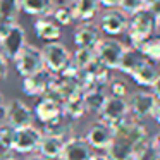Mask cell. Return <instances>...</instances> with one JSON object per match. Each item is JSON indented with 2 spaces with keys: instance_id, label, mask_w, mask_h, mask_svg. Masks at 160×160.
<instances>
[{
  "instance_id": "obj_1",
  "label": "cell",
  "mask_w": 160,
  "mask_h": 160,
  "mask_svg": "<svg viewBox=\"0 0 160 160\" xmlns=\"http://www.w3.org/2000/svg\"><path fill=\"white\" fill-rule=\"evenodd\" d=\"M157 31L155 16L152 14L148 7H141L139 11L132 12L128 19V28H126V36H128L131 47L138 48L145 40L153 36Z\"/></svg>"
},
{
  "instance_id": "obj_2",
  "label": "cell",
  "mask_w": 160,
  "mask_h": 160,
  "mask_svg": "<svg viewBox=\"0 0 160 160\" xmlns=\"http://www.w3.org/2000/svg\"><path fill=\"white\" fill-rule=\"evenodd\" d=\"M124 50L126 45L122 42L112 38V36H105V38H100V42L95 47V55H97L98 62L105 66L108 71H117Z\"/></svg>"
},
{
  "instance_id": "obj_3",
  "label": "cell",
  "mask_w": 160,
  "mask_h": 160,
  "mask_svg": "<svg viewBox=\"0 0 160 160\" xmlns=\"http://www.w3.org/2000/svg\"><path fill=\"white\" fill-rule=\"evenodd\" d=\"M42 55L45 69L52 74H60L72 59V53L69 52V48L60 42H48L42 48Z\"/></svg>"
},
{
  "instance_id": "obj_4",
  "label": "cell",
  "mask_w": 160,
  "mask_h": 160,
  "mask_svg": "<svg viewBox=\"0 0 160 160\" xmlns=\"http://www.w3.org/2000/svg\"><path fill=\"white\" fill-rule=\"evenodd\" d=\"M128 107H129V115L134 121H145L148 117H153L155 107L158 100L152 91H132L128 95Z\"/></svg>"
},
{
  "instance_id": "obj_5",
  "label": "cell",
  "mask_w": 160,
  "mask_h": 160,
  "mask_svg": "<svg viewBox=\"0 0 160 160\" xmlns=\"http://www.w3.org/2000/svg\"><path fill=\"white\" fill-rule=\"evenodd\" d=\"M114 138H115L114 128L102 119L91 122L90 128L86 129V134H84V139L93 148V152H105L108 148V145L114 141Z\"/></svg>"
},
{
  "instance_id": "obj_6",
  "label": "cell",
  "mask_w": 160,
  "mask_h": 160,
  "mask_svg": "<svg viewBox=\"0 0 160 160\" xmlns=\"http://www.w3.org/2000/svg\"><path fill=\"white\" fill-rule=\"evenodd\" d=\"M26 45H28V42H26L24 28L19 22H16V24L9 26L5 35L0 40V52L4 53L7 60H14Z\"/></svg>"
},
{
  "instance_id": "obj_7",
  "label": "cell",
  "mask_w": 160,
  "mask_h": 160,
  "mask_svg": "<svg viewBox=\"0 0 160 160\" xmlns=\"http://www.w3.org/2000/svg\"><path fill=\"white\" fill-rule=\"evenodd\" d=\"M128 19L129 16L126 12H122L119 7L105 9L98 18V29L105 36H119L122 33H126Z\"/></svg>"
},
{
  "instance_id": "obj_8",
  "label": "cell",
  "mask_w": 160,
  "mask_h": 160,
  "mask_svg": "<svg viewBox=\"0 0 160 160\" xmlns=\"http://www.w3.org/2000/svg\"><path fill=\"white\" fill-rule=\"evenodd\" d=\"M33 108L21 98H14L9 103H5V122L14 129H21L33 124Z\"/></svg>"
},
{
  "instance_id": "obj_9",
  "label": "cell",
  "mask_w": 160,
  "mask_h": 160,
  "mask_svg": "<svg viewBox=\"0 0 160 160\" xmlns=\"http://www.w3.org/2000/svg\"><path fill=\"white\" fill-rule=\"evenodd\" d=\"M16 64V71L21 74L22 78L29 76V74L36 72V71L43 69V55H42V48L35 45H26L24 48L19 52V55L14 59Z\"/></svg>"
},
{
  "instance_id": "obj_10",
  "label": "cell",
  "mask_w": 160,
  "mask_h": 160,
  "mask_svg": "<svg viewBox=\"0 0 160 160\" xmlns=\"http://www.w3.org/2000/svg\"><path fill=\"white\" fill-rule=\"evenodd\" d=\"M43 138V131L36 126H26V128L16 129V139L12 150L22 155H29V153L38 152V145Z\"/></svg>"
},
{
  "instance_id": "obj_11",
  "label": "cell",
  "mask_w": 160,
  "mask_h": 160,
  "mask_svg": "<svg viewBox=\"0 0 160 160\" xmlns=\"http://www.w3.org/2000/svg\"><path fill=\"white\" fill-rule=\"evenodd\" d=\"M53 76L55 74H52L50 71H47L43 67V69L22 78V93L28 95V97H43V95H47V91L50 90V84L53 81Z\"/></svg>"
},
{
  "instance_id": "obj_12",
  "label": "cell",
  "mask_w": 160,
  "mask_h": 160,
  "mask_svg": "<svg viewBox=\"0 0 160 160\" xmlns=\"http://www.w3.org/2000/svg\"><path fill=\"white\" fill-rule=\"evenodd\" d=\"M126 117H129V107L126 98H117L108 95L105 100L102 110L98 112V119L108 122L110 126L119 124L121 121H124Z\"/></svg>"
},
{
  "instance_id": "obj_13",
  "label": "cell",
  "mask_w": 160,
  "mask_h": 160,
  "mask_svg": "<svg viewBox=\"0 0 160 160\" xmlns=\"http://www.w3.org/2000/svg\"><path fill=\"white\" fill-rule=\"evenodd\" d=\"M33 114H35V117L42 122V126L47 124V122H52V121H55V119H59L60 115H64L62 102H59L57 98L50 97V95H43V97H40V100L35 103Z\"/></svg>"
},
{
  "instance_id": "obj_14",
  "label": "cell",
  "mask_w": 160,
  "mask_h": 160,
  "mask_svg": "<svg viewBox=\"0 0 160 160\" xmlns=\"http://www.w3.org/2000/svg\"><path fill=\"white\" fill-rule=\"evenodd\" d=\"M93 153V148L88 145L84 136H69L64 143L59 160H88Z\"/></svg>"
},
{
  "instance_id": "obj_15",
  "label": "cell",
  "mask_w": 160,
  "mask_h": 160,
  "mask_svg": "<svg viewBox=\"0 0 160 160\" xmlns=\"http://www.w3.org/2000/svg\"><path fill=\"white\" fill-rule=\"evenodd\" d=\"M100 42V29L91 22H79L74 29V43L78 48H95Z\"/></svg>"
},
{
  "instance_id": "obj_16",
  "label": "cell",
  "mask_w": 160,
  "mask_h": 160,
  "mask_svg": "<svg viewBox=\"0 0 160 160\" xmlns=\"http://www.w3.org/2000/svg\"><path fill=\"white\" fill-rule=\"evenodd\" d=\"M74 21L78 22H91L100 14V0H72L71 2Z\"/></svg>"
},
{
  "instance_id": "obj_17",
  "label": "cell",
  "mask_w": 160,
  "mask_h": 160,
  "mask_svg": "<svg viewBox=\"0 0 160 160\" xmlns=\"http://www.w3.org/2000/svg\"><path fill=\"white\" fill-rule=\"evenodd\" d=\"M35 33L43 42H59L62 36V28L50 16H43L35 21Z\"/></svg>"
},
{
  "instance_id": "obj_18",
  "label": "cell",
  "mask_w": 160,
  "mask_h": 160,
  "mask_svg": "<svg viewBox=\"0 0 160 160\" xmlns=\"http://www.w3.org/2000/svg\"><path fill=\"white\" fill-rule=\"evenodd\" d=\"M105 155L110 160H132L134 155V145L129 141L128 138L121 134H115L114 141L108 145V148L105 150Z\"/></svg>"
},
{
  "instance_id": "obj_19",
  "label": "cell",
  "mask_w": 160,
  "mask_h": 160,
  "mask_svg": "<svg viewBox=\"0 0 160 160\" xmlns=\"http://www.w3.org/2000/svg\"><path fill=\"white\" fill-rule=\"evenodd\" d=\"M107 97H108L107 86H93V88L84 90L83 91V102H84V107H86V112L98 115V112L102 110Z\"/></svg>"
},
{
  "instance_id": "obj_20",
  "label": "cell",
  "mask_w": 160,
  "mask_h": 160,
  "mask_svg": "<svg viewBox=\"0 0 160 160\" xmlns=\"http://www.w3.org/2000/svg\"><path fill=\"white\" fill-rule=\"evenodd\" d=\"M145 60L146 59L143 57V53L139 52L138 48H134V47H126L124 53H122V57H121V62H119L117 71H121L122 74L131 76Z\"/></svg>"
},
{
  "instance_id": "obj_21",
  "label": "cell",
  "mask_w": 160,
  "mask_h": 160,
  "mask_svg": "<svg viewBox=\"0 0 160 160\" xmlns=\"http://www.w3.org/2000/svg\"><path fill=\"white\" fill-rule=\"evenodd\" d=\"M64 143H66L64 138L52 136V134H43L42 141L38 145V153L47 157V158H50V160H57V158H60Z\"/></svg>"
},
{
  "instance_id": "obj_22",
  "label": "cell",
  "mask_w": 160,
  "mask_h": 160,
  "mask_svg": "<svg viewBox=\"0 0 160 160\" xmlns=\"http://www.w3.org/2000/svg\"><path fill=\"white\" fill-rule=\"evenodd\" d=\"M19 5L24 14L43 18V16L52 14L55 7V0H19Z\"/></svg>"
},
{
  "instance_id": "obj_23",
  "label": "cell",
  "mask_w": 160,
  "mask_h": 160,
  "mask_svg": "<svg viewBox=\"0 0 160 160\" xmlns=\"http://www.w3.org/2000/svg\"><path fill=\"white\" fill-rule=\"evenodd\" d=\"M158 76H160V71L157 69L155 64L150 62V60H145V62L131 74L132 81H134L136 84H139V86H145V88L152 86Z\"/></svg>"
},
{
  "instance_id": "obj_24",
  "label": "cell",
  "mask_w": 160,
  "mask_h": 160,
  "mask_svg": "<svg viewBox=\"0 0 160 160\" xmlns=\"http://www.w3.org/2000/svg\"><path fill=\"white\" fill-rule=\"evenodd\" d=\"M62 110L69 121H78V119L83 117L86 114V107H84V102H83V91L67 98L62 103Z\"/></svg>"
},
{
  "instance_id": "obj_25",
  "label": "cell",
  "mask_w": 160,
  "mask_h": 160,
  "mask_svg": "<svg viewBox=\"0 0 160 160\" xmlns=\"http://www.w3.org/2000/svg\"><path fill=\"white\" fill-rule=\"evenodd\" d=\"M42 131L43 134H52V136H59V138L67 139L69 136H72V126H71V121L66 115H60L55 121L43 124Z\"/></svg>"
},
{
  "instance_id": "obj_26",
  "label": "cell",
  "mask_w": 160,
  "mask_h": 160,
  "mask_svg": "<svg viewBox=\"0 0 160 160\" xmlns=\"http://www.w3.org/2000/svg\"><path fill=\"white\" fill-rule=\"evenodd\" d=\"M21 5L19 0H0V21L7 26H12L18 22Z\"/></svg>"
},
{
  "instance_id": "obj_27",
  "label": "cell",
  "mask_w": 160,
  "mask_h": 160,
  "mask_svg": "<svg viewBox=\"0 0 160 160\" xmlns=\"http://www.w3.org/2000/svg\"><path fill=\"white\" fill-rule=\"evenodd\" d=\"M138 50L143 53L146 60L150 62H160V38L158 36H150L148 40L138 47Z\"/></svg>"
},
{
  "instance_id": "obj_28",
  "label": "cell",
  "mask_w": 160,
  "mask_h": 160,
  "mask_svg": "<svg viewBox=\"0 0 160 160\" xmlns=\"http://www.w3.org/2000/svg\"><path fill=\"white\" fill-rule=\"evenodd\" d=\"M50 18L60 26H69L74 22V16H72V11H71V5L69 4H57L53 7Z\"/></svg>"
},
{
  "instance_id": "obj_29",
  "label": "cell",
  "mask_w": 160,
  "mask_h": 160,
  "mask_svg": "<svg viewBox=\"0 0 160 160\" xmlns=\"http://www.w3.org/2000/svg\"><path fill=\"white\" fill-rule=\"evenodd\" d=\"M132 160H160V155L152 146V143L146 141V143H143V145H139L134 148Z\"/></svg>"
},
{
  "instance_id": "obj_30",
  "label": "cell",
  "mask_w": 160,
  "mask_h": 160,
  "mask_svg": "<svg viewBox=\"0 0 160 160\" xmlns=\"http://www.w3.org/2000/svg\"><path fill=\"white\" fill-rule=\"evenodd\" d=\"M95 59H97V55H95V48H78L76 53L72 55V62L76 64L79 69L88 67Z\"/></svg>"
},
{
  "instance_id": "obj_31",
  "label": "cell",
  "mask_w": 160,
  "mask_h": 160,
  "mask_svg": "<svg viewBox=\"0 0 160 160\" xmlns=\"http://www.w3.org/2000/svg\"><path fill=\"white\" fill-rule=\"evenodd\" d=\"M107 91L110 97H117V98H128L129 95L128 84L122 79H110L107 84Z\"/></svg>"
},
{
  "instance_id": "obj_32",
  "label": "cell",
  "mask_w": 160,
  "mask_h": 160,
  "mask_svg": "<svg viewBox=\"0 0 160 160\" xmlns=\"http://www.w3.org/2000/svg\"><path fill=\"white\" fill-rule=\"evenodd\" d=\"M14 139H16V129L12 128V126H9L7 122H2V124H0V141L12 148Z\"/></svg>"
},
{
  "instance_id": "obj_33",
  "label": "cell",
  "mask_w": 160,
  "mask_h": 160,
  "mask_svg": "<svg viewBox=\"0 0 160 160\" xmlns=\"http://www.w3.org/2000/svg\"><path fill=\"white\" fill-rule=\"evenodd\" d=\"M141 7H143L141 0H119V9L122 12H126L128 16H131L132 12L139 11Z\"/></svg>"
},
{
  "instance_id": "obj_34",
  "label": "cell",
  "mask_w": 160,
  "mask_h": 160,
  "mask_svg": "<svg viewBox=\"0 0 160 160\" xmlns=\"http://www.w3.org/2000/svg\"><path fill=\"white\" fill-rule=\"evenodd\" d=\"M7 74H9V60L0 52V81H4L7 78Z\"/></svg>"
},
{
  "instance_id": "obj_35",
  "label": "cell",
  "mask_w": 160,
  "mask_h": 160,
  "mask_svg": "<svg viewBox=\"0 0 160 160\" xmlns=\"http://www.w3.org/2000/svg\"><path fill=\"white\" fill-rule=\"evenodd\" d=\"M14 157V150L11 146H7L5 143L0 141V160H9Z\"/></svg>"
},
{
  "instance_id": "obj_36",
  "label": "cell",
  "mask_w": 160,
  "mask_h": 160,
  "mask_svg": "<svg viewBox=\"0 0 160 160\" xmlns=\"http://www.w3.org/2000/svg\"><path fill=\"white\" fill-rule=\"evenodd\" d=\"M150 88H152V93L155 95V98L160 102V76L157 78V79H155V83H153Z\"/></svg>"
},
{
  "instance_id": "obj_37",
  "label": "cell",
  "mask_w": 160,
  "mask_h": 160,
  "mask_svg": "<svg viewBox=\"0 0 160 160\" xmlns=\"http://www.w3.org/2000/svg\"><path fill=\"white\" fill-rule=\"evenodd\" d=\"M100 5L105 9H114L119 7V0H100Z\"/></svg>"
},
{
  "instance_id": "obj_38",
  "label": "cell",
  "mask_w": 160,
  "mask_h": 160,
  "mask_svg": "<svg viewBox=\"0 0 160 160\" xmlns=\"http://www.w3.org/2000/svg\"><path fill=\"white\" fill-rule=\"evenodd\" d=\"M150 143H152V146L158 152V155H160V132H157L153 138H150Z\"/></svg>"
},
{
  "instance_id": "obj_39",
  "label": "cell",
  "mask_w": 160,
  "mask_h": 160,
  "mask_svg": "<svg viewBox=\"0 0 160 160\" xmlns=\"http://www.w3.org/2000/svg\"><path fill=\"white\" fill-rule=\"evenodd\" d=\"M148 9L152 11V14L155 16V18H158V16H160V0H155V2H153Z\"/></svg>"
},
{
  "instance_id": "obj_40",
  "label": "cell",
  "mask_w": 160,
  "mask_h": 160,
  "mask_svg": "<svg viewBox=\"0 0 160 160\" xmlns=\"http://www.w3.org/2000/svg\"><path fill=\"white\" fill-rule=\"evenodd\" d=\"M88 160H110L108 158L107 155H105V153H100V152H93L91 153V157Z\"/></svg>"
},
{
  "instance_id": "obj_41",
  "label": "cell",
  "mask_w": 160,
  "mask_h": 160,
  "mask_svg": "<svg viewBox=\"0 0 160 160\" xmlns=\"http://www.w3.org/2000/svg\"><path fill=\"white\" fill-rule=\"evenodd\" d=\"M153 119H155L157 124L160 126V102L157 103V107H155V112H153Z\"/></svg>"
},
{
  "instance_id": "obj_42",
  "label": "cell",
  "mask_w": 160,
  "mask_h": 160,
  "mask_svg": "<svg viewBox=\"0 0 160 160\" xmlns=\"http://www.w3.org/2000/svg\"><path fill=\"white\" fill-rule=\"evenodd\" d=\"M26 160H50V158H47V157H43V155H40V153H36V155L28 157Z\"/></svg>"
},
{
  "instance_id": "obj_43",
  "label": "cell",
  "mask_w": 160,
  "mask_h": 160,
  "mask_svg": "<svg viewBox=\"0 0 160 160\" xmlns=\"http://www.w3.org/2000/svg\"><path fill=\"white\" fill-rule=\"evenodd\" d=\"M7 28H9L7 24H4V22L0 21V40H2V36L5 35V31H7Z\"/></svg>"
},
{
  "instance_id": "obj_44",
  "label": "cell",
  "mask_w": 160,
  "mask_h": 160,
  "mask_svg": "<svg viewBox=\"0 0 160 160\" xmlns=\"http://www.w3.org/2000/svg\"><path fill=\"white\" fill-rule=\"evenodd\" d=\"M141 2H143V7H150L155 0H141Z\"/></svg>"
},
{
  "instance_id": "obj_45",
  "label": "cell",
  "mask_w": 160,
  "mask_h": 160,
  "mask_svg": "<svg viewBox=\"0 0 160 160\" xmlns=\"http://www.w3.org/2000/svg\"><path fill=\"white\" fill-rule=\"evenodd\" d=\"M155 22H157V31H160V16L155 18Z\"/></svg>"
},
{
  "instance_id": "obj_46",
  "label": "cell",
  "mask_w": 160,
  "mask_h": 160,
  "mask_svg": "<svg viewBox=\"0 0 160 160\" xmlns=\"http://www.w3.org/2000/svg\"><path fill=\"white\" fill-rule=\"evenodd\" d=\"M2 105H4V95L0 93V107H2Z\"/></svg>"
},
{
  "instance_id": "obj_47",
  "label": "cell",
  "mask_w": 160,
  "mask_h": 160,
  "mask_svg": "<svg viewBox=\"0 0 160 160\" xmlns=\"http://www.w3.org/2000/svg\"><path fill=\"white\" fill-rule=\"evenodd\" d=\"M9 160H18V158H14V157H12V158H9Z\"/></svg>"
}]
</instances>
